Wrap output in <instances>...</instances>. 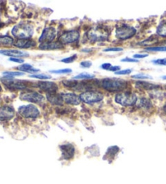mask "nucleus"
<instances>
[{"instance_id":"nucleus-8","label":"nucleus","mask_w":166,"mask_h":184,"mask_svg":"<svg viewBox=\"0 0 166 184\" xmlns=\"http://www.w3.org/2000/svg\"><path fill=\"white\" fill-rule=\"evenodd\" d=\"M3 83L8 89H16V90H24L28 88V81L25 80H19V79H13L11 77L3 76Z\"/></svg>"},{"instance_id":"nucleus-5","label":"nucleus","mask_w":166,"mask_h":184,"mask_svg":"<svg viewBox=\"0 0 166 184\" xmlns=\"http://www.w3.org/2000/svg\"><path fill=\"white\" fill-rule=\"evenodd\" d=\"M81 101L86 104H93L98 103L104 99L103 93L98 91H85L79 96Z\"/></svg>"},{"instance_id":"nucleus-12","label":"nucleus","mask_w":166,"mask_h":184,"mask_svg":"<svg viewBox=\"0 0 166 184\" xmlns=\"http://www.w3.org/2000/svg\"><path fill=\"white\" fill-rule=\"evenodd\" d=\"M33 86L38 88L46 93H55L58 89V86L54 82L50 81H41L34 84Z\"/></svg>"},{"instance_id":"nucleus-42","label":"nucleus","mask_w":166,"mask_h":184,"mask_svg":"<svg viewBox=\"0 0 166 184\" xmlns=\"http://www.w3.org/2000/svg\"><path fill=\"white\" fill-rule=\"evenodd\" d=\"M120 68L121 67H119V66H112V67H110V68H109V71H113V72H117V71H120Z\"/></svg>"},{"instance_id":"nucleus-13","label":"nucleus","mask_w":166,"mask_h":184,"mask_svg":"<svg viewBox=\"0 0 166 184\" xmlns=\"http://www.w3.org/2000/svg\"><path fill=\"white\" fill-rule=\"evenodd\" d=\"M60 150L62 152V157L65 160H70L75 155V147L71 144H64L60 145Z\"/></svg>"},{"instance_id":"nucleus-37","label":"nucleus","mask_w":166,"mask_h":184,"mask_svg":"<svg viewBox=\"0 0 166 184\" xmlns=\"http://www.w3.org/2000/svg\"><path fill=\"white\" fill-rule=\"evenodd\" d=\"M93 65V63L91 61H83L80 63V67H83V68H89L90 67H92Z\"/></svg>"},{"instance_id":"nucleus-28","label":"nucleus","mask_w":166,"mask_h":184,"mask_svg":"<svg viewBox=\"0 0 166 184\" xmlns=\"http://www.w3.org/2000/svg\"><path fill=\"white\" fill-rule=\"evenodd\" d=\"M29 77L34 78V79H49L51 78V75H44V74H32L29 75Z\"/></svg>"},{"instance_id":"nucleus-41","label":"nucleus","mask_w":166,"mask_h":184,"mask_svg":"<svg viewBox=\"0 0 166 184\" xmlns=\"http://www.w3.org/2000/svg\"><path fill=\"white\" fill-rule=\"evenodd\" d=\"M148 54H134L133 58L138 60V59H144V58L148 57Z\"/></svg>"},{"instance_id":"nucleus-3","label":"nucleus","mask_w":166,"mask_h":184,"mask_svg":"<svg viewBox=\"0 0 166 184\" xmlns=\"http://www.w3.org/2000/svg\"><path fill=\"white\" fill-rule=\"evenodd\" d=\"M137 96L135 93H130V92H124V93H118L115 95V102L123 105V106H131L136 104Z\"/></svg>"},{"instance_id":"nucleus-26","label":"nucleus","mask_w":166,"mask_h":184,"mask_svg":"<svg viewBox=\"0 0 166 184\" xmlns=\"http://www.w3.org/2000/svg\"><path fill=\"white\" fill-rule=\"evenodd\" d=\"M95 77V75L93 74H89L88 72H83V73H80L79 75H75L74 79H93V78Z\"/></svg>"},{"instance_id":"nucleus-2","label":"nucleus","mask_w":166,"mask_h":184,"mask_svg":"<svg viewBox=\"0 0 166 184\" xmlns=\"http://www.w3.org/2000/svg\"><path fill=\"white\" fill-rule=\"evenodd\" d=\"M33 32V26L28 23H20L12 29V34L18 39H30Z\"/></svg>"},{"instance_id":"nucleus-24","label":"nucleus","mask_w":166,"mask_h":184,"mask_svg":"<svg viewBox=\"0 0 166 184\" xmlns=\"http://www.w3.org/2000/svg\"><path fill=\"white\" fill-rule=\"evenodd\" d=\"M13 43L14 40L9 36H0V44L3 46H11Z\"/></svg>"},{"instance_id":"nucleus-43","label":"nucleus","mask_w":166,"mask_h":184,"mask_svg":"<svg viewBox=\"0 0 166 184\" xmlns=\"http://www.w3.org/2000/svg\"><path fill=\"white\" fill-rule=\"evenodd\" d=\"M163 110H164V113L166 114V105H164V107H163Z\"/></svg>"},{"instance_id":"nucleus-14","label":"nucleus","mask_w":166,"mask_h":184,"mask_svg":"<svg viewBox=\"0 0 166 184\" xmlns=\"http://www.w3.org/2000/svg\"><path fill=\"white\" fill-rule=\"evenodd\" d=\"M15 110L12 106L3 105L0 107V120L7 121L10 120L14 117Z\"/></svg>"},{"instance_id":"nucleus-23","label":"nucleus","mask_w":166,"mask_h":184,"mask_svg":"<svg viewBox=\"0 0 166 184\" xmlns=\"http://www.w3.org/2000/svg\"><path fill=\"white\" fill-rule=\"evenodd\" d=\"M156 34L161 38H166V21L160 23L156 28Z\"/></svg>"},{"instance_id":"nucleus-16","label":"nucleus","mask_w":166,"mask_h":184,"mask_svg":"<svg viewBox=\"0 0 166 184\" xmlns=\"http://www.w3.org/2000/svg\"><path fill=\"white\" fill-rule=\"evenodd\" d=\"M0 54L3 55L9 56L11 58H19V59L20 57H28V53L19 50H0Z\"/></svg>"},{"instance_id":"nucleus-6","label":"nucleus","mask_w":166,"mask_h":184,"mask_svg":"<svg viewBox=\"0 0 166 184\" xmlns=\"http://www.w3.org/2000/svg\"><path fill=\"white\" fill-rule=\"evenodd\" d=\"M18 113L26 119H36L40 115V110L36 105L29 104L19 107Z\"/></svg>"},{"instance_id":"nucleus-39","label":"nucleus","mask_w":166,"mask_h":184,"mask_svg":"<svg viewBox=\"0 0 166 184\" xmlns=\"http://www.w3.org/2000/svg\"><path fill=\"white\" fill-rule=\"evenodd\" d=\"M122 62H129V63H138V59H131V58H125L121 60Z\"/></svg>"},{"instance_id":"nucleus-15","label":"nucleus","mask_w":166,"mask_h":184,"mask_svg":"<svg viewBox=\"0 0 166 184\" xmlns=\"http://www.w3.org/2000/svg\"><path fill=\"white\" fill-rule=\"evenodd\" d=\"M63 102L67 105H78L81 102V99L79 96H77L75 93H63L62 94Z\"/></svg>"},{"instance_id":"nucleus-44","label":"nucleus","mask_w":166,"mask_h":184,"mask_svg":"<svg viewBox=\"0 0 166 184\" xmlns=\"http://www.w3.org/2000/svg\"><path fill=\"white\" fill-rule=\"evenodd\" d=\"M161 79H165V80H166V75H164V76H162V77H161Z\"/></svg>"},{"instance_id":"nucleus-46","label":"nucleus","mask_w":166,"mask_h":184,"mask_svg":"<svg viewBox=\"0 0 166 184\" xmlns=\"http://www.w3.org/2000/svg\"><path fill=\"white\" fill-rule=\"evenodd\" d=\"M2 91V86H1V85H0V92Z\"/></svg>"},{"instance_id":"nucleus-31","label":"nucleus","mask_w":166,"mask_h":184,"mask_svg":"<svg viewBox=\"0 0 166 184\" xmlns=\"http://www.w3.org/2000/svg\"><path fill=\"white\" fill-rule=\"evenodd\" d=\"M148 51H162L166 52V46H154V47H148L145 49Z\"/></svg>"},{"instance_id":"nucleus-20","label":"nucleus","mask_w":166,"mask_h":184,"mask_svg":"<svg viewBox=\"0 0 166 184\" xmlns=\"http://www.w3.org/2000/svg\"><path fill=\"white\" fill-rule=\"evenodd\" d=\"M46 98L51 104L56 105H61L63 103L62 94H57V93H47Z\"/></svg>"},{"instance_id":"nucleus-7","label":"nucleus","mask_w":166,"mask_h":184,"mask_svg":"<svg viewBox=\"0 0 166 184\" xmlns=\"http://www.w3.org/2000/svg\"><path fill=\"white\" fill-rule=\"evenodd\" d=\"M20 99L32 104H41L45 101V97L38 92L25 91L20 93Z\"/></svg>"},{"instance_id":"nucleus-22","label":"nucleus","mask_w":166,"mask_h":184,"mask_svg":"<svg viewBox=\"0 0 166 184\" xmlns=\"http://www.w3.org/2000/svg\"><path fill=\"white\" fill-rule=\"evenodd\" d=\"M19 71H21V72H28V73H36V72H39V69L34 68L33 66L29 65V64H22V65L19 66L17 67Z\"/></svg>"},{"instance_id":"nucleus-1","label":"nucleus","mask_w":166,"mask_h":184,"mask_svg":"<svg viewBox=\"0 0 166 184\" xmlns=\"http://www.w3.org/2000/svg\"><path fill=\"white\" fill-rule=\"evenodd\" d=\"M101 87L108 92H122L128 88V82L127 80L118 78H105L100 81Z\"/></svg>"},{"instance_id":"nucleus-40","label":"nucleus","mask_w":166,"mask_h":184,"mask_svg":"<svg viewBox=\"0 0 166 184\" xmlns=\"http://www.w3.org/2000/svg\"><path fill=\"white\" fill-rule=\"evenodd\" d=\"M9 60L12 62H14V63H17V64H23L24 63V60L21 59H19V58H10Z\"/></svg>"},{"instance_id":"nucleus-45","label":"nucleus","mask_w":166,"mask_h":184,"mask_svg":"<svg viewBox=\"0 0 166 184\" xmlns=\"http://www.w3.org/2000/svg\"><path fill=\"white\" fill-rule=\"evenodd\" d=\"M3 24H1V23H0V28H1V27H3Z\"/></svg>"},{"instance_id":"nucleus-21","label":"nucleus","mask_w":166,"mask_h":184,"mask_svg":"<svg viewBox=\"0 0 166 184\" xmlns=\"http://www.w3.org/2000/svg\"><path fill=\"white\" fill-rule=\"evenodd\" d=\"M136 105L138 108L143 110H149L152 107V104L150 100L145 98V97H142L139 100H137Z\"/></svg>"},{"instance_id":"nucleus-33","label":"nucleus","mask_w":166,"mask_h":184,"mask_svg":"<svg viewBox=\"0 0 166 184\" xmlns=\"http://www.w3.org/2000/svg\"><path fill=\"white\" fill-rule=\"evenodd\" d=\"M131 78L133 79H152V77L150 75H143V74H137V75H134L131 76Z\"/></svg>"},{"instance_id":"nucleus-38","label":"nucleus","mask_w":166,"mask_h":184,"mask_svg":"<svg viewBox=\"0 0 166 184\" xmlns=\"http://www.w3.org/2000/svg\"><path fill=\"white\" fill-rule=\"evenodd\" d=\"M112 67V65H111L109 63H105V64H103L101 65V68L103 70H107V71H109V68Z\"/></svg>"},{"instance_id":"nucleus-17","label":"nucleus","mask_w":166,"mask_h":184,"mask_svg":"<svg viewBox=\"0 0 166 184\" xmlns=\"http://www.w3.org/2000/svg\"><path fill=\"white\" fill-rule=\"evenodd\" d=\"M14 46L20 49H28V48L35 47L37 43L33 40L31 39H18L14 43Z\"/></svg>"},{"instance_id":"nucleus-36","label":"nucleus","mask_w":166,"mask_h":184,"mask_svg":"<svg viewBox=\"0 0 166 184\" xmlns=\"http://www.w3.org/2000/svg\"><path fill=\"white\" fill-rule=\"evenodd\" d=\"M123 49L121 47H112V48H107V49H105L103 50L104 52H120L123 51Z\"/></svg>"},{"instance_id":"nucleus-34","label":"nucleus","mask_w":166,"mask_h":184,"mask_svg":"<svg viewBox=\"0 0 166 184\" xmlns=\"http://www.w3.org/2000/svg\"><path fill=\"white\" fill-rule=\"evenodd\" d=\"M132 72V69H125V70H120V71L115 72V75H129Z\"/></svg>"},{"instance_id":"nucleus-35","label":"nucleus","mask_w":166,"mask_h":184,"mask_svg":"<svg viewBox=\"0 0 166 184\" xmlns=\"http://www.w3.org/2000/svg\"><path fill=\"white\" fill-rule=\"evenodd\" d=\"M152 63L156 65L166 66V59H159L152 60Z\"/></svg>"},{"instance_id":"nucleus-27","label":"nucleus","mask_w":166,"mask_h":184,"mask_svg":"<svg viewBox=\"0 0 166 184\" xmlns=\"http://www.w3.org/2000/svg\"><path fill=\"white\" fill-rule=\"evenodd\" d=\"M24 72L21 71H4L3 72V75L7 77H14V76H20V75H24Z\"/></svg>"},{"instance_id":"nucleus-29","label":"nucleus","mask_w":166,"mask_h":184,"mask_svg":"<svg viewBox=\"0 0 166 184\" xmlns=\"http://www.w3.org/2000/svg\"><path fill=\"white\" fill-rule=\"evenodd\" d=\"M156 42H157V39L156 38H154V36H152L148 39L145 40L143 42H141V46H148V45H151V44H153Z\"/></svg>"},{"instance_id":"nucleus-32","label":"nucleus","mask_w":166,"mask_h":184,"mask_svg":"<svg viewBox=\"0 0 166 184\" xmlns=\"http://www.w3.org/2000/svg\"><path fill=\"white\" fill-rule=\"evenodd\" d=\"M71 69L70 68H65V69H58V70H52L50 71V73L53 74H68L71 73Z\"/></svg>"},{"instance_id":"nucleus-19","label":"nucleus","mask_w":166,"mask_h":184,"mask_svg":"<svg viewBox=\"0 0 166 184\" xmlns=\"http://www.w3.org/2000/svg\"><path fill=\"white\" fill-rule=\"evenodd\" d=\"M134 86H135V88L141 89V90H154V89L160 88L159 85L146 81H137L136 83L134 84Z\"/></svg>"},{"instance_id":"nucleus-11","label":"nucleus","mask_w":166,"mask_h":184,"mask_svg":"<svg viewBox=\"0 0 166 184\" xmlns=\"http://www.w3.org/2000/svg\"><path fill=\"white\" fill-rule=\"evenodd\" d=\"M56 38V29L53 27H47L42 31L41 37L38 39L39 43H50L53 42Z\"/></svg>"},{"instance_id":"nucleus-10","label":"nucleus","mask_w":166,"mask_h":184,"mask_svg":"<svg viewBox=\"0 0 166 184\" xmlns=\"http://www.w3.org/2000/svg\"><path fill=\"white\" fill-rule=\"evenodd\" d=\"M108 38V32L104 28H97L88 33V38L91 42H103Z\"/></svg>"},{"instance_id":"nucleus-18","label":"nucleus","mask_w":166,"mask_h":184,"mask_svg":"<svg viewBox=\"0 0 166 184\" xmlns=\"http://www.w3.org/2000/svg\"><path fill=\"white\" fill-rule=\"evenodd\" d=\"M64 46L60 42H53L50 43L40 44L39 49L42 50H54L63 49Z\"/></svg>"},{"instance_id":"nucleus-4","label":"nucleus","mask_w":166,"mask_h":184,"mask_svg":"<svg viewBox=\"0 0 166 184\" xmlns=\"http://www.w3.org/2000/svg\"><path fill=\"white\" fill-rule=\"evenodd\" d=\"M136 34V29L133 26L127 25V24H123L120 27H118L115 30V36L119 40L130 39L133 38Z\"/></svg>"},{"instance_id":"nucleus-30","label":"nucleus","mask_w":166,"mask_h":184,"mask_svg":"<svg viewBox=\"0 0 166 184\" xmlns=\"http://www.w3.org/2000/svg\"><path fill=\"white\" fill-rule=\"evenodd\" d=\"M76 59H77V54H73L72 56L63 59H61V62H63L64 64H71V63L75 62Z\"/></svg>"},{"instance_id":"nucleus-9","label":"nucleus","mask_w":166,"mask_h":184,"mask_svg":"<svg viewBox=\"0 0 166 184\" xmlns=\"http://www.w3.org/2000/svg\"><path fill=\"white\" fill-rule=\"evenodd\" d=\"M80 38V33L78 30H68L62 34L58 38V42L63 45H69L78 42Z\"/></svg>"},{"instance_id":"nucleus-25","label":"nucleus","mask_w":166,"mask_h":184,"mask_svg":"<svg viewBox=\"0 0 166 184\" xmlns=\"http://www.w3.org/2000/svg\"><path fill=\"white\" fill-rule=\"evenodd\" d=\"M62 84L65 86L66 88H68L70 89H75L76 88V86L79 84V81H76V80H72V79H65V80H63Z\"/></svg>"}]
</instances>
